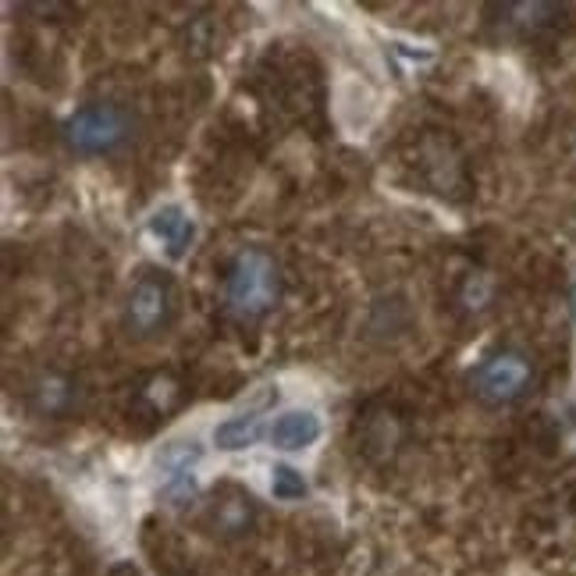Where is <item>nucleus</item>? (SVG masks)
<instances>
[{
	"mask_svg": "<svg viewBox=\"0 0 576 576\" xmlns=\"http://www.w3.org/2000/svg\"><path fill=\"white\" fill-rule=\"evenodd\" d=\"M200 460V449H196V441H175L167 444L164 455H161V469H164V491L175 494V499H186L192 494V474L189 466Z\"/></svg>",
	"mask_w": 576,
	"mask_h": 576,
	"instance_id": "obj_7",
	"label": "nucleus"
},
{
	"mask_svg": "<svg viewBox=\"0 0 576 576\" xmlns=\"http://www.w3.org/2000/svg\"><path fill=\"white\" fill-rule=\"evenodd\" d=\"M488 292H491L488 281H484L480 274H474V278L466 281V296H463V303H466V306H474V310H480V306H484V299H488Z\"/></svg>",
	"mask_w": 576,
	"mask_h": 576,
	"instance_id": "obj_13",
	"label": "nucleus"
},
{
	"mask_svg": "<svg viewBox=\"0 0 576 576\" xmlns=\"http://www.w3.org/2000/svg\"><path fill=\"white\" fill-rule=\"evenodd\" d=\"M260 438V416L256 413H246V416H235V421L221 424L214 430V441L217 449H228V452H239V449H250V444Z\"/></svg>",
	"mask_w": 576,
	"mask_h": 576,
	"instance_id": "obj_11",
	"label": "nucleus"
},
{
	"mask_svg": "<svg viewBox=\"0 0 576 576\" xmlns=\"http://www.w3.org/2000/svg\"><path fill=\"white\" fill-rule=\"evenodd\" d=\"M499 15H505V25H516L523 33H544L562 25V15L566 8L562 4H502L494 8Z\"/></svg>",
	"mask_w": 576,
	"mask_h": 576,
	"instance_id": "obj_9",
	"label": "nucleus"
},
{
	"mask_svg": "<svg viewBox=\"0 0 576 576\" xmlns=\"http://www.w3.org/2000/svg\"><path fill=\"white\" fill-rule=\"evenodd\" d=\"M150 231L167 246V253L172 256H181L186 253V246L192 242V221L186 217L181 206H164V211L150 221Z\"/></svg>",
	"mask_w": 576,
	"mask_h": 576,
	"instance_id": "obj_10",
	"label": "nucleus"
},
{
	"mask_svg": "<svg viewBox=\"0 0 576 576\" xmlns=\"http://www.w3.org/2000/svg\"><path fill=\"white\" fill-rule=\"evenodd\" d=\"M573 317H576V288H573Z\"/></svg>",
	"mask_w": 576,
	"mask_h": 576,
	"instance_id": "obj_14",
	"label": "nucleus"
},
{
	"mask_svg": "<svg viewBox=\"0 0 576 576\" xmlns=\"http://www.w3.org/2000/svg\"><path fill=\"white\" fill-rule=\"evenodd\" d=\"M274 494H278V499H303L306 494L303 474H296L292 466H278L274 469Z\"/></svg>",
	"mask_w": 576,
	"mask_h": 576,
	"instance_id": "obj_12",
	"label": "nucleus"
},
{
	"mask_svg": "<svg viewBox=\"0 0 576 576\" xmlns=\"http://www.w3.org/2000/svg\"><path fill=\"white\" fill-rule=\"evenodd\" d=\"M64 139L75 153L86 156H103L122 150L128 139H133V117L117 103H86L78 108L68 122H64Z\"/></svg>",
	"mask_w": 576,
	"mask_h": 576,
	"instance_id": "obj_3",
	"label": "nucleus"
},
{
	"mask_svg": "<svg viewBox=\"0 0 576 576\" xmlns=\"http://www.w3.org/2000/svg\"><path fill=\"white\" fill-rule=\"evenodd\" d=\"M253 499L246 494L242 488H235V484H225V488L214 491V502H211V527L221 534V538H242L246 530L253 527Z\"/></svg>",
	"mask_w": 576,
	"mask_h": 576,
	"instance_id": "obj_6",
	"label": "nucleus"
},
{
	"mask_svg": "<svg viewBox=\"0 0 576 576\" xmlns=\"http://www.w3.org/2000/svg\"><path fill=\"white\" fill-rule=\"evenodd\" d=\"M530 377L534 371H530L527 356H519L513 349H502V352H491V356L477 366L469 385H474L477 399H484L488 405H509L527 396Z\"/></svg>",
	"mask_w": 576,
	"mask_h": 576,
	"instance_id": "obj_4",
	"label": "nucleus"
},
{
	"mask_svg": "<svg viewBox=\"0 0 576 576\" xmlns=\"http://www.w3.org/2000/svg\"><path fill=\"white\" fill-rule=\"evenodd\" d=\"M175 313H178V292L172 274L147 267L133 281V288H128L122 306V324L136 342H150V338L164 335L175 324Z\"/></svg>",
	"mask_w": 576,
	"mask_h": 576,
	"instance_id": "obj_2",
	"label": "nucleus"
},
{
	"mask_svg": "<svg viewBox=\"0 0 576 576\" xmlns=\"http://www.w3.org/2000/svg\"><path fill=\"white\" fill-rule=\"evenodd\" d=\"M321 438V421L306 410H292V413H281L278 421L271 427V441L278 444L285 452H296V449H306Z\"/></svg>",
	"mask_w": 576,
	"mask_h": 576,
	"instance_id": "obj_8",
	"label": "nucleus"
},
{
	"mask_svg": "<svg viewBox=\"0 0 576 576\" xmlns=\"http://www.w3.org/2000/svg\"><path fill=\"white\" fill-rule=\"evenodd\" d=\"M278 296H281V274L271 253L242 250L231 260L228 278H225V299L235 317L260 321L264 313L274 310Z\"/></svg>",
	"mask_w": 576,
	"mask_h": 576,
	"instance_id": "obj_1",
	"label": "nucleus"
},
{
	"mask_svg": "<svg viewBox=\"0 0 576 576\" xmlns=\"http://www.w3.org/2000/svg\"><path fill=\"white\" fill-rule=\"evenodd\" d=\"M29 405L39 416H72L83 405V385L72 374H39L29 388Z\"/></svg>",
	"mask_w": 576,
	"mask_h": 576,
	"instance_id": "obj_5",
	"label": "nucleus"
}]
</instances>
